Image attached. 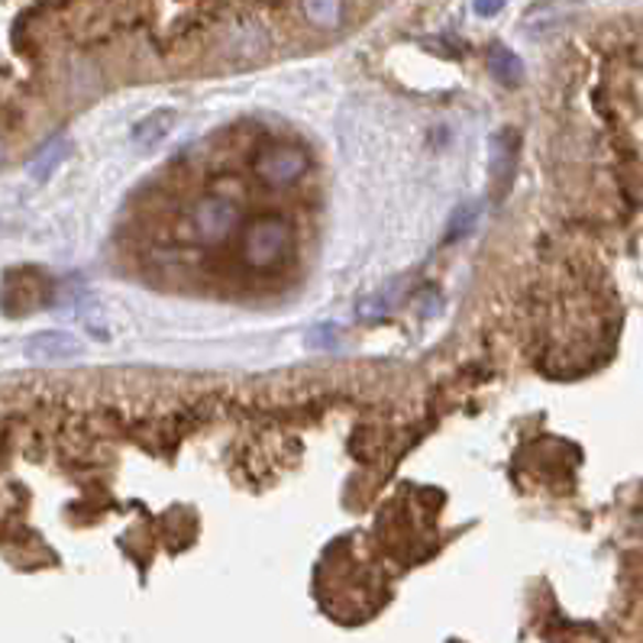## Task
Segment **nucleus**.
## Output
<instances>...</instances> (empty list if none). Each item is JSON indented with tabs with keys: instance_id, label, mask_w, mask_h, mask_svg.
<instances>
[{
	"instance_id": "obj_4",
	"label": "nucleus",
	"mask_w": 643,
	"mask_h": 643,
	"mask_svg": "<svg viewBox=\"0 0 643 643\" xmlns=\"http://www.w3.org/2000/svg\"><path fill=\"white\" fill-rule=\"evenodd\" d=\"M78 352H81V344L62 330H43L26 340V356L33 362H72Z\"/></svg>"
},
{
	"instance_id": "obj_1",
	"label": "nucleus",
	"mask_w": 643,
	"mask_h": 643,
	"mask_svg": "<svg viewBox=\"0 0 643 643\" xmlns=\"http://www.w3.org/2000/svg\"><path fill=\"white\" fill-rule=\"evenodd\" d=\"M288 247V227L285 220L279 217H265V220H255L249 227L247 240H243V255H247L249 265H272L275 259H282V252Z\"/></svg>"
},
{
	"instance_id": "obj_10",
	"label": "nucleus",
	"mask_w": 643,
	"mask_h": 643,
	"mask_svg": "<svg viewBox=\"0 0 643 643\" xmlns=\"http://www.w3.org/2000/svg\"><path fill=\"white\" fill-rule=\"evenodd\" d=\"M304 17L320 30H334L340 23V0H304Z\"/></svg>"
},
{
	"instance_id": "obj_3",
	"label": "nucleus",
	"mask_w": 643,
	"mask_h": 643,
	"mask_svg": "<svg viewBox=\"0 0 643 643\" xmlns=\"http://www.w3.org/2000/svg\"><path fill=\"white\" fill-rule=\"evenodd\" d=\"M255 172L269 185H292V182H297L307 172V155L297 146H275L259 155Z\"/></svg>"
},
{
	"instance_id": "obj_12",
	"label": "nucleus",
	"mask_w": 643,
	"mask_h": 643,
	"mask_svg": "<svg viewBox=\"0 0 643 643\" xmlns=\"http://www.w3.org/2000/svg\"><path fill=\"white\" fill-rule=\"evenodd\" d=\"M472 7H476L479 17H495V13H501L504 0H472Z\"/></svg>"
},
{
	"instance_id": "obj_2",
	"label": "nucleus",
	"mask_w": 643,
	"mask_h": 643,
	"mask_svg": "<svg viewBox=\"0 0 643 643\" xmlns=\"http://www.w3.org/2000/svg\"><path fill=\"white\" fill-rule=\"evenodd\" d=\"M240 220V210L230 198H204L195 207V230L204 243H224Z\"/></svg>"
},
{
	"instance_id": "obj_6",
	"label": "nucleus",
	"mask_w": 643,
	"mask_h": 643,
	"mask_svg": "<svg viewBox=\"0 0 643 643\" xmlns=\"http://www.w3.org/2000/svg\"><path fill=\"white\" fill-rule=\"evenodd\" d=\"M172 130H175V110H155V113H149L146 120H140L133 127V140L146 149L159 146Z\"/></svg>"
},
{
	"instance_id": "obj_7",
	"label": "nucleus",
	"mask_w": 643,
	"mask_h": 643,
	"mask_svg": "<svg viewBox=\"0 0 643 643\" xmlns=\"http://www.w3.org/2000/svg\"><path fill=\"white\" fill-rule=\"evenodd\" d=\"M68 140L65 137H58V140H52L46 146L36 152V159L30 162V175L36 178V182H46L52 172L65 162V155H68Z\"/></svg>"
},
{
	"instance_id": "obj_11",
	"label": "nucleus",
	"mask_w": 643,
	"mask_h": 643,
	"mask_svg": "<svg viewBox=\"0 0 643 643\" xmlns=\"http://www.w3.org/2000/svg\"><path fill=\"white\" fill-rule=\"evenodd\" d=\"M85 307H88V310H85V324H88V334H91V337H98V340H107V337H110V330H107V320L100 317V310L95 307V301L88 297V301H85Z\"/></svg>"
},
{
	"instance_id": "obj_13",
	"label": "nucleus",
	"mask_w": 643,
	"mask_h": 643,
	"mask_svg": "<svg viewBox=\"0 0 643 643\" xmlns=\"http://www.w3.org/2000/svg\"><path fill=\"white\" fill-rule=\"evenodd\" d=\"M0 162H3V146H0Z\"/></svg>"
},
{
	"instance_id": "obj_5",
	"label": "nucleus",
	"mask_w": 643,
	"mask_h": 643,
	"mask_svg": "<svg viewBox=\"0 0 643 643\" xmlns=\"http://www.w3.org/2000/svg\"><path fill=\"white\" fill-rule=\"evenodd\" d=\"M514 168H517V133L501 130L492 137V185L498 192H504L511 185Z\"/></svg>"
},
{
	"instance_id": "obj_9",
	"label": "nucleus",
	"mask_w": 643,
	"mask_h": 643,
	"mask_svg": "<svg viewBox=\"0 0 643 643\" xmlns=\"http://www.w3.org/2000/svg\"><path fill=\"white\" fill-rule=\"evenodd\" d=\"M492 75H495L501 85H517L521 75H524V62L508 50V46H495L492 50Z\"/></svg>"
},
{
	"instance_id": "obj_8",
	"label": "nucleus",
	"mask_w": 643,
	"mask_h": 643,
	"mask_svg": "<svg viewBox=\"0 0 643 643\" xmlns=\"http://www.w3.org/2000/svg\"><path fill=\"white\" fill-rule=\"evenodd\" d=\"M479 214H482V204L472 200V204H459V210L449 217V227H446V243H456L462 237H469L479 224Z\"/></svg>"
}]
</instances>
